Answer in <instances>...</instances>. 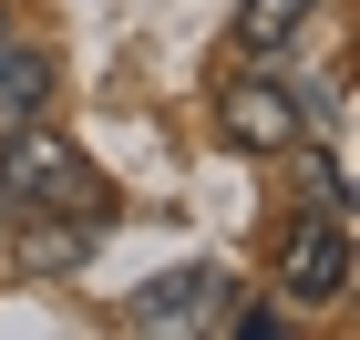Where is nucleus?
I'll return each mask as SVG.
<instances>
[{"label": "nucleus", "instance_id": "f257e3e1", "mask_svg": "<svg viewBox=\"0 0 360 340\" xmlns=\"http://www.w3.org/2000/svg\"><path fill=\"white\" fill-rule=\"evenodd\" d=\"M0 196H11V206H72V217H103L113 186H103V165H93L72 134H52V124L31 113V124L0 134Z\"/></svg>", "mask_w": 360, "mask_h": 340}, {"label": "nucleus", "instance_id": "f03ea898", "mask_svg": "<svg viewBox=\"0 0 360 340\" xmlns=\"http://www.w3.org/2000/svg\"><path fill=\"white\" fill-rule=\"evenodd\" d=\"M226 268L217 258H186V268H165V279H144L134 299H124V330H144V340H175V330H217L226 320Z\"/></svg>", "mask_w": 360, "mask_h": 340}, {"label": "nucleus", "instance_id": "7ed1b4c3", "mask_svg": "<svg viewBox=\"0 0 360 340\" xmlns=\"http://www.w3.org/2000/svg\"><path fill=\"white\" fill-rule=\"evenodd\" d=\"M217 134L237 144V155H288V144L309 134V103L288 83H268V73H237V83L217 93Z\"/></svg>", "mask_w": 360, "mask_h": 340}, {"label": "nucleus", "instance_id": "20e7f679", "mask_svg": "<svg viewBox=\"0 0 360 340\" xmlns=\"http://www.w3.org/2000/svg\"><path fill=\"white\" fill-rule=\"evenodd\" d=\"M11 258H21L31 279H72L93 248H103V217H72V206H11Z\"/></svg>", "mask_w": 360, "mask_h": 340}, {"label": "nucleus", "instance_id": "39448f33", "mask_svg": "<svg viewBox=\"0 0 360 340\" xmlns=\"http://www.w3.org/2000/svg\"><path fill=\"white\" fill-rule=\"evenodd\" d=\"M278 289L288 299H340L350 289V217H309L288 248H278Z\"/></svg>", "mask_w": 360, "mask_h": 340}, {"label": "nucleus", "instance_id": "423d86ee", "mask_svg": "<svg viewBox=\"0 0 360 340\" xmlns=\"http://www.w3.org/2000/svg\"><path fill=\"white\" fill-rule=\"evenodd\" d=\"M31 113H52V52L21 42V31H0V134L31 124Z\"/></svg>", "mask_w": 360, "mask_h": 340}, {"label": "nucleus", "instance_id": "0eeeda50", "mask_svg": "<svg viewBox=\"0 0 360 340\" xmlns=\"http://www.w3.org/2000/svg\"><path fill=\"white\" fill-rule=\"evenodd\" d=\"M309 11H319V0H237V31H226V42H237L248 62H268V52H288V42L309 31Z\"/></svg>", "mask_w": 360, "mask_h": 340}, {"label": "nucleus", "instance_id": "6e6552de", "mask_svg": "<svg viewBox=\"0 0 360 340\" xmlns=\"http://www.w3.org/2000/svg\"><path fill=\"white\" fill-rule=\"evenodd\" d=\"M0 227H11V196H0Z\"/></svg>", "mask_w": 360, "mask_h": 340}]
</instances>
